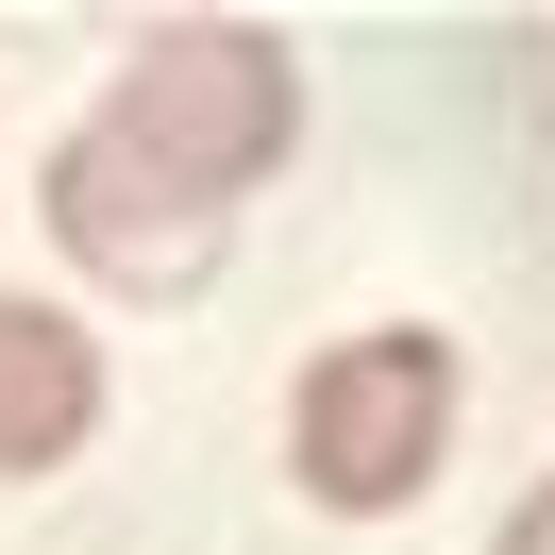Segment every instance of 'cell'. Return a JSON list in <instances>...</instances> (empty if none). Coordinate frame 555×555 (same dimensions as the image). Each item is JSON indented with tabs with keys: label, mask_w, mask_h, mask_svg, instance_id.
Masks as SVG:
<instances>
[{
	"label": "cell",
	"mask_w": 555,
	"mask_h": 555,
	"mask_svg": "<svg viewBox=\"0 0 555 555\" xmlns=\"http://www.w3.org/2000/svg\"><path fill=\"white\" fill-rule=\"evenodd\" d=\"M286 135H304V51L270 17H152L118 51V85L68 118V152H51V236L102 286L169 304V286L219 270V236L286 169Z\"/></svg>",
	"instance_id": "1"
},
{
	"label": "cell",
	"mask_w": 555,
	"mask_h": 555,
	"mask_svg": "<svg viewBox=\"0 0 555 555\" xmlns=\"http://www.w3.org/2000/svg\"><path fill=\"white\" fill-rule=\"evenodd\" d=\"M454 454V337L438 320H353L286 387V488L320 521H404Z\"/></svg>",
	"instance_id": "2"
},
{
	"label": "cell",
	"mask_w": 555,
	"mask_h": 555,
	"mask_svg": "<svg viewBox=\"0 0 555 555\" xmlns=\"http://www.w3.org/2000/svg\"><path fill=\"white\" fill-rule=\"evenodd\" d=\"M102 404H118L102 337L68 304H35V286H0V472H68L102 438Z\"/></svg>",
	"instance_id": "3"
},
{
	"label": "cell",
	"mask_w": 555,
	"mask_h": 555,
	"mask_svg": "<svg viewBox=\"0 0 555 555\" xmlns=\"http://www.w3.org/2000/svg\"><path fill=\"white\" fill-rule=\"evenodd\" d=\"M539 505H555V472H539Z\"/></svg>",
	"instance_id": "4"
}]
</instances>
